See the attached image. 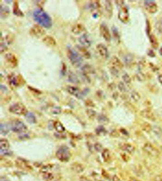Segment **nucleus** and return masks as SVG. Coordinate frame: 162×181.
<instances>
[{"mask_svg":"<svg viewBox=\"0 0 162 181\" xmlns=\"http://www.w3.org/2000/svg\"><path fill=\"white\" fill-rule=\"evenodd\" d=\"M33 18L36 22L43 28L49 29L52 25L51 17L41 9L36 10L33 12Z\"/></svg>","mask_w":162,"mask_h":181,"instance_id":"obj_1","label":"nucleus"},{"mask_svg":"<svg viewBox=\"0 0 162 181\" xmlns=\"http://www.w3.org/2000/svg\"><path fill=\"white\" fill-rule=\"evenodd\" d=\"M67 55L71 64L74 67H81L83 63V59L79 53L70 46H68L67 49Z\"/></svg>","mask_w":162,"mask_h":181,"instance_id":"obj_2","label":"nucleus"},{"mask_svg":"<svg viewBox=\"0 0 162 181\" xmlns=\"http://www.w3.org/2000/svg\"><path fill=\"white\" fill-rule=\"evenodd\" d=\"M9 111L18 115H25L28 113L26 107L21 102H17L12 104L10 107Z\"/></svg>","mask_w":162,"mask_h":181,"instance_id":"obj_3","label":"nucleus"},{"mask_svg":"<svg viewBox=\"0 0 162 181\" xmlns=\"http://www.w3.org/2000/svg\"><path fill=\"white\" fill-rule=\"evenodd\" d=\"M56 156L61 161H68L70 157V153L69 148L65 146L61 147L57 150Z\"/></svg>","mask_w":162,"mask_h":181,"instance_id":"obj_4","label":"nucleus"},{"mask_svg":"<svg viewBox=\"0 0 162 181\" xmlns=\"http://www.w3.org/2000/svg\"><path fill=\"white\" fill-rule=\"evenodd\" d=\"M11 128L12 131L16 133L24 132L27 130V127L21 121L14 120L11 124Z\"/></svg>","mask_w":162,"mask_h":181,"instance_id":"obj_5","label":"nucleus"},{"mask_svg":"<svg viewBox=\"0 0 162 181\" xmlns=\"http://www.w3.org/2000/svg\"><path fill=\"white\" fill-rule=\"evenodd\" d=\"M143 149L146 154L153 157H157L160 155L159 151L150 143L145 144Z\"/></svg>","mask_w":162,"mask_h":181,"instance_id":"obj_6","label":"nucleus"},{"mask_svg":"<svg viewBox=\"0 0 162 181\" xmlns=\"http://www.w3.org/2000/svg\"><path fill=\"white\" fill-rule=\"evenodd\" d=\"M30 35L33 36L34 37L37 38L41 37L45 35L46 34V31L44 29L43 27L41 26V25L38 24H35L33 25L30 30Z\"/></svg>","mask_w":162,"mask_h":181,"instance_id":"obj_7","label":"nucleus"},{"mask_svg":"<svg viewBox=\"0 0 162 181\" xmlns=\"http://www.w3.org/2000/svg\"><path fill=\"white\" fill-rule=\"evenodd\" d=\"M81 73L83 78L87 81L90 82L91 80L90 75H95V70L89 64H85L81 68Z\"/></svg>","mask_w":162,"mask_h":181,"instance_id":"obj_8","label":"nucleus"},{"mask_svg":"<svg viewBox=\"0 0 162 181\" xmlns=\"http://www.w3.org/2000/svg\"><path fill=\"white\" fill-rule=\"evenodd\" d=\"M4 60L6 64L11 68H14L17 65V58L15 55L12 53H7L4 56Z\"/></svg>","mask_w":162,"mask_h":181,"instance_id":"obj_9","label":"nucleus"},{"mask_svg":"<svg viewBox=\"0 0 162 181\" xmlns=\"http://www.w3.org/2000/svg\"><path fill=\"white\" fill-rule=\"evenodd\" d=\"M118 17L123 23H127L129 21V15L128 10L126 7H123L119 11Z\"/></svg>","mask_w":162,"mask_h":181,"instance_id":"obj_10","label":"nucleus"},{"mask_svg":"<svg viewBox=\"0 0 162 181\" xmlns=\"http://www.w3.org/2000/svg\"><path fill=\"white\" fill-rule=\"evenodd\" d=\"M99 30H100V34L103 38H104L107 41H110L111 37L110 33V30L108 26L104 23H102L100 25Z\"/></svg>","mask_w":162,"mask_h":181,"instance_id":"obj_11","label":"nucleus"},{"mask_svg":"<svg viewBox=\"0 0 162 181\" xmlns=\"http://www.w3.org/2000/svg\"><path fill=\"white\" fill-rule=\"evenodd\" d=\"M144 6L145 9L150 13H154L157 11L158 6L153 1H145Z\"/></svg>","mask_w":162,"mask_h":181,"instance_id":"obj_12","label":"nucleus"},{"mask_svg":"<svg viewBox=\"0 0 162 181\" xmlns=\"http://www.w3.org/2000/svg\"><path fill=\"white\" fill-rule=\"evenodd\" d=\"M96 50L102 58L107 59L108 58V51L107 47L103 43L98 44L96 46Z\"/></svg>","mask_w":162,"mask_h":181,"instance_id":"obj_13","label":"nucleus"},{"mask_svg":"<svg viewBox=\"0 0 162 181\" xmlns=\"http://www.w3.org/2000/svg\"><path fill=\"white\" fill-rule=\"evenodd\" d=\"M79 41L83 47L88 48L91 45V40L89 36L86 33L83 34L79 38Z\"/></svg>","mask_w":162,"mask_h":181,"instance_id":"obj_14","label":"nucleus"},{"mask_svg":"<svg viewBox=\"0 0 162 181\" xmlns=\"http://www.w3.org/2000/svg\"><path fill=\"white\" fill-rule=\"evenodd\" d=\"M67 90L70 95H73L79 99L82 98L83 93L77 87L69 85L67 87Z\"/></svg>","mask_w":162,"mask_h":181,"instance_id":"obj_15","label":"nucleus"},{"mask_svg":"<svg viewBox=\"0 0 162 181\" xmlns=\"http://www.w3.org/2000/svg\"><path fill=\"white\" fill-rule=\"evenodd\" d=\"M140 115L142 117L150 121H156V117L153 112L150 109H145L140 112Z\"/></svg>","mask_w":162,"mask_h":181,"instance_id":"obj_16","label":"nucleus"},{"mask_svg":"<svg viewBox=\"0 0 162 181\" xmlns=\"http://www.w3.org/2000/svg\"><path fill=\"white\" fill-rule=\"evenodd\" d=\"M119 147L123 150L128 153L132 154L135 151V147L133 145L128 143H120L119 144Z\"/></svg>","mask_w":162,"mask_h":181,"instance_id":"obj_17","label":"nucleus"},{"mask_svg":"<svg viewBox=\"0 0 162 181\" xmlns=\"http://www.w3.org/2000/svg\"><path fill=\"white\" fill-rule=\"evenodd\" d=\"M108 64H109L110 66L116 67V68H117L118 69H121L124 67L121 61L119 60V58H117L116 56H113L111 58Z\"/></svg>","mask_w":162,"mask_h":181,"instance_id":"obj_18","label":"nucleus"},{"mask_svg":"<svg viewBox=\"0 0 162 181\" xmlns=\"http://www.w3.org/2000/svg\"><path fill=\"white\" fill-rule=\"evenodd\" d=\"M19 79H20L19 77L13 73H11L8 75V82L11 86L14 87L17 86L19 84Z\"/></svg>","mask_w":162,"mask_h":181,"instance_id":"obj_19","label":"nucleus"},{"mask_svg":"<svg viewBox=\"0 0 162 181\" xmlns=\"http://www.w3.org/2000/svg\"><path fill=\"white\" fill-rule=\"evenodd\" d=\"M42 42L46 46L49 47H54L56 45L55 39L51 36H46L42 39Z\"/></svg>","mask_w":162,"mask_h":181,"instance_id":"obj_20","label":"nucleus"},{"mask_svg":"<svg viewBox=\"0 0 162 181\" xmlns=\"http://www.w3.org/2000/svg\"><path fill=\"white\" fill-rule=\"evenodd\" d=\"M16 164L18 167L24 170H30L31 167L28 164L27 162L22 159L19 158L16 161Z\"/></svg>","mask_w":162,"mask_h":181,"instance_id":"obj_21","label":"nucleus"},{"mask_svg":"<svg viewBox=\"0 0 162 181\" xmlns=\"http://www.w3.org/2000/svg\"><path fill=\"white\" fill-rule=\"evenodd\" d=\"M84 30L85 27L84 25L82 24L77 23L72 27L71 31L74 34H79L84 32Z\"/></svg>","mask_w":162,"mask_h":181,"instance_id":"obj_22","label":"nucleus"},{"mask_svg":"<svg viewBox=\"0 0 162 181\" xmlns=\"http://www.w3.org/2000/svg\"><path fill=\"white\" fill-rule=\"evenodd\" d=\"M77 49L79 50V53L81 56L85 58L86 59H88L90 58V54L85 47H83L82 46H78Z\"/></svg>","mask_w":162,"mask_h":181,"instance_id":"obj_23","label":"nucleus"},{"mask_svg":"<svg viewBox=\"0 0 162 181\" xmlns=\"http://www.w3.org/2000/svg\"><path fill=\"white\" fill-rule=\"evenodd\" d=\"M105 10L107 12V14L110 17L112 16L113 13V6L111 2L110 1H105Z\"/></svg>","mask_w":162,"mask_h":181,"instance_id":"obj_24","label":"nucleus"},{"mask_svg":"<svg viewBox=\"0 0 162 181\" xmlns=\"http://www.w3.org/2000/svg\"><path fill=\"white\" fill-rule=\"evenodd\" d=\"M0 12H1V18H6L9 15V8L8 6H7L5 5L1 4Z\"/></svg>","mask_w":162,"mask_h":181,"instance_id":"obj_25","label":"nucleus"},{"mask_svg":"<svg viewBox=\"0 0 162 181\" xmlns=\"http://www.w3.org/2000/svg\"><path fill=\"white\" fill-rule=\"evenodd\" d=\"M13 12L15 15L18 16H23V13L21 11L19 8L18 3L17 1H14L13 3Z\"/></svg>","mask_w":162,"mask_h":181,"instance_id":"obj_26","label":"nucleus"},{"mask_svg":"<svg viewBox=\"0 0 162 181\" xmlns=\"http://www.w3.org/2000/svg\"><path fill=\"white\" fill-rule=\"evenodd\" d=\"M68 79L69 81L73 84H78L79 83V80L77 76L76 75L74 74V73L70 71L68 75Z\"/></svg>","mask_w":162,"mask_h":181,"instance_id":"obj_27","label":"nucleus"},{"mask_svg":"<svg viewBox=\"0 0 162 181\" xmlns=\"http://www.w3.org/2000/svg\"><path fill=\"white\" fill-rule=\"evenodd\" d=\"M25 119L29 123L34 124L36 122V119L34 114L32 112H29L25 115Z\"/></svg>","mask_w":162,"mask_h":181,"instance_id":"obj_28","label":"nucleus"},{"mask_svg":"<svg viewBox=\"0 0 162 181\" xmlns=\"http://www.w3.org/2000/svg\"><path fill=\"white\" fill-rule=\"evenodd\" d=\"M71 169L73 171L77 173H81L84 170V168L82 165L77 163H74L71 165Z\"/></svg>","mask_w":162,"mask_h":181,"instance_id":"obj_29","label":"nucleus"},{"mask_svg":"<svg viewBox=\"0 0 162 181\" xmlns=\"http://www.w3.org/2000/svg\"><path fill=\"white\" fill-rule=\"evenodd\" d=\"M89 7L91 11H95L99 9L100 7V3L99 1H90Z\"/></svg>","mask_w":162,"mask_h":181,"instance_id":"obj_30","label":"nucleus"},{"mask_svg":"<svg viewBox=\"0 0 162 181\" xmlns=\"http://www.w3.org/2000/svg\"><path fill=\"white\" fill-rule=\"evenodd\" d=\"M54 128L59 133H63L65 130V129L64 127L63 126V125L58 121H56L54 122Z\"/></svg>","mask_w":162,"mask_h":181,"instance_id":"obj_31","label":"nucleus"},{"mask_svg":"<svg viewBox=\"0 0 162 181\" xmlns=\"http://www.w3.org/2000/svg\"><path fill=\"white\" fill-rule=\"evenodd\" d=\"M9 147V143L6 139L1 138L0 140V149H8Z\"/></svg>","mask_w":162,"mask_h":181,"instance_id":"obj_32","label":"nucleus"},{"mask_svg":"<svg viewBox=\"0 0 162 181\" xmlns=\"http://www.w3.org/2000/svg\"><path fill=\"white\" fill-rule=\"evenodd\" d=\"M0 132L3 135H6L9 132V128L6 124L1 123L0 125Z\"/></svg>","mask_w":162,"mask_h":181,"instance_id":"obj_33","label":"nucleus"},{"mask_svg":"<svg viewBox=\"0 0 162 181\" xmlns=\"http://www.w3.org/2000/svg\"><path fill=\"white\" fill-rule=\"evenodd\" d=\"M150 40L152 47L154 48V49H157V48L158 47V43L156 36L153 34L150 35Z\"/></svg>","mask_w":162,"mask_h":181,"instance_id":"obj_34","label":"nucleus"},{"mask_svg":"<svg viewBox=\"0 0 162 181\" xmlns=\"http://www.w3.org/2000/svg\"><path fill=\"white\" fill-rule=\"evenodd\" d=\"M102 156L105 162L108 161L110 157V151L108 149L103 150L102 152Z\"/></svg>","mask_w":162,"mask_h":181,"instance_id":"obj_35","label":"nucleus"},{"mask_svg":"<svg viewBox=\"0 0 162 181\" xmlns=\"http://www.w3.org/2000/svg\"><path fill=\"white\" fill-rule=\"evenodd\" d=\"M142 129L145 132L148 133L150 132L151 130H152V127L149 123L145 122L142 125Z\"/></svg>","mask_w":162,"mask_h":181,"instance_id":"obj_36","label":"nucleus"},{"mask_svg":"<svg viewBox=\"0 0 162 181\" xmlns=\"http://www.w3.org/2000/svg\"><path fill=\"white\" fill-rule=\"evenodd\" d=\"M152 130L157 136L159 137L162 136V130L159 126H153L152 127Z\"/></svg>","mask_w":162,"mask_h":181,"instance_id":"obj_37","label":"nucleus"},{"mask_svg":"<svg viewBox=\"0 0 162 181\" xmlns=\"http://www.w3.org/2000/svg\"><path fill=\"white\" fill-rule=\"evenodd\" d=\"M43 178L47 181H52L54 178V176L52 173L49 172L43 173Z\"/></svg>","mask_w":162,"mask_h":181,"instance_id":"obj_38","label":"nucleus"},{"mask_svg":"<svg viewBox=\"0 0 162 181\" xmlns=\"http://www.w3.org/2000/svg\"><path fill=\"white\" fill-rule=\"evenodd\" d=\"M131 97L134 101H138L140 99V95L138 92L133 90L131 93Z\"/></svg>","mask_w":162,"mask_h":181,"instance_id":"obj_39","label":"nucleus"},{"mask_svg":"<svg viewBox=\"0 0 162 181\" xmlns=\"http://www.w3.org/2000/svg\"><path fill=\"white\" fill-rule=\"evenodd\" d=\"M134 57L131 54H128L124 58V60L126 64H130L133 60Z\"/></svg>","mask_w":162,"mask_h":181,"instance_id":"obj_40","label":"nucleus"},{"mask_svg":"<svg viewBox=\"0 0 162 181\" xmlns=\"http://www.w3.org/2000/svg\"><path fill=\"white\" fill-rule=\"evenodd\" d=\"M156 29L160 33H162V18L157 21L155 25Z\"/></svg>","mask_w":162,"mask_h":181,"instance_id":"obj_41","label":"nucleus"},{"mask_svg":"<svg viewBox=\"0 0 162 181\" xmlns=\"http://www.w3.org/2000/svg\"><path fill=\"white\" fill-rule=\"evenodd\" d=\"M109 69H110V72L113 76H116V77L118 76L119 74V71L117 68L110 66Z\"/></svg>","mask_w":162,"mask_h":181,"instance_id":"obj_42","label":"nucleus"},{"mask_svg":"<svg viewBox=\"0 0 162 181\" xmlns=\"http://www.w3.org/2000/svg\"><path fill=\"white\" fill-rule=\"evenodd\" d=\"M96 132L97 134L99 135H101L105 134L106 131H105V128L103 126H99L97 128L96 130Z\"/></svg>","mask_w":162,"mask_h":181,"instance_id":"obj_43","label":"nucleus"},{"mask_svg":"<svg viewBox=\"0 0 162 181\" xmlns=\"http://www.w3.org/2000/svg\"><path fill=\"white\" fill-rule=\"evenodd\" d=\"M0 153L1 155L6 156H12V152L10 150H9V149H0Z\"/></svg>","mask_w":162,"mask_h":181,"instance_id":"obj_44","label":"nucleus"},{"mask_svg":"<svg viewBox=\"0 0 162 181\" xmlns=\"http://www.w3.org/2000/svg\"><path fill=\"white\" fill-rule=\"evenodd\" d=\"M98 120L101 123H107L108 122V119L104 115H100L98 117Z\"/></svg>","mask_w":162,"mask_h":181,"instance_id":"obj_45","label":"nucleus"},{"mask_svg":"<svg viewBox=\"0 0 162 181\" xmlns=\"http://www.w3.org/2000/svg\"><path fill=\"white\" fill-rule=\"evenodd\" d=\"M112 31L114 36L115 38H117V39H119L120 36L119 34V31L117 30V28H116L115 26H113V27H112Z\"/></svg>","mask_w":162,"mask_h":181,"instance_id":"obj_46","label":"nucleus"},{"mask_svg":"<svg viewBox=\"0 0 162 181\" xmlns=\"http://www.w3.org/2000/svg\"><path fill=\"white\" fill-rule=\"evenodd\" d=\"M52 167L50 165H45L42 167L41 169V172L42 174L45 173H47V172H50L52 170Z\"/></svg>","mask_w":162,"mask_h":181,"instance_id":"obj_47","label":"nucleus"},{"mask_svg":"<svg viewBox=\"0 0 162 181\" xmlns=\"http://www.w3.org/2000/svg\"><path fill=\"white\" fill-rule=\"evenodd\" d=\"M86 112H87V115L91 118H94L96 115V112L95 110H93L92 109H88L86 110Z\"/></svg>","mask_w":162,"mask_h":181,"instance_id":"obj_48","label":"nucleus"},{"mask_svg":"<svg viewBox=\"0 0 162 181\" xmlns=\"http://www.w3.org/2000/svg\"><path fill=\"white\" fill-rule=\"evenodd\" d=\"M122 79L124 82L127 83V84H129L131 82V78L130 76H129L128 74H124L122 76Z\"/></svg>","mask_w":162,"mask_h":181,"instance_id":"obj_49","label":"nucleus"},{"mask_svg":"<svg viewBox=\"0 0 162 181\" xmlns=\"http://www.w3.org/2000/svg\"><path fill=\"white\" fill-rule=\"evenodd\" d=\"M118 88L121 92H125L127 91L126 87L122 82H120L118 84Z\"/></svg>","mask_w":162,"mask_h":181,"instance_id":"obj_50","label":"nucleus"},{"mask_svg":"<svg viewBox=\"0 0 162 181\" xmlns=\"http://www.w3.org/2000/svg\"><path fill=\"white\" fill-rule=\"evenodd\" d=\"M52 112L53 114H59L61 113V108L59 107H53L52 109Z\"/></svg>","mask_w":162,"mask_h":181,"instance_id":"obj_51","label":"nucleus"},{"mask_svg":"<svg viewBox=\"0 0 162 181\" xmlns=\"http://www.w3.org/2000/svg\"><path fill=\"white\" fill-rule=\"evenodd\" d=\"M94 148L97 152H100L103 149V147L100 143H96L94 145Z\"/></svg>","mask_w":162,"mask_h":181,"instance_id":"obj_52","label":"nucleus"},{"mask_svg":"<svg viewBox=\"0 0 162 181\" xmlns=\"http://www.w3.org/2000/svg\"><path fill=\"white\" fill-rule=\"evenodd\" d=\"M136 76H137V79L140 81H144L145 78V75L141 72L138 73L136 75Z\"/></svg>","mask_w":162,"mask_h":181,"instance_id":"obj_53","label":"nucleus"},{"mask_svg":"<svg viewBox=\"0 0 162 181\" xmlns=\"http://www.w3.org/2000/svg\"><path fill=\"white\" fill-rule=\"evenodd\" d=\"M148 56L151 57V58H154L156 56V54L154 53V52L153 51V50H151V49H149L148 51Z\"/></svg>","mask_w":162,"mask_h":181,"instance_id":"obj_54","label":"nucleus"},{"mask_svg":"<svg viewBox=\"0 0 162 181\" xmlns=\"http://www.w3.org/2000/svg\"><path fill=\"white\" fill-rule=\"evenodd\" d=\"M154 181H162V177L160 175L156 176L154 178Z\"/></svg>","mask_w":162,"mask_h":181,"instance_id":"obj_55","label":"nucleus"},{"mask_svg":"<svg viewBox=\"0 0 162 181\" xmlns=\"http://www.w3.org/2000/svg\"><path fill=\"white\" fill-rule=\"evenodd\" d=\"M115 2H116V3H117V4L119 6H122L124 3V1H116Z\"/></svg>","mask_w":162,"mask_h":181,"instance_id":"obj_56","label":"nucleus"},{"mask_svg":"<svg viewBox=\"0 0 162 181\" xmlns=\"http://www.w3.org/2000/svg\"><path fill=\"white\" fill-rule=\"evenodd\" d=\"M112 181H122V180L119 178L117 176H114L112 178Z\"/></svg>","mask_w":162,"mask_h":181,"instance_id":"obj_57","label":"nucleus"},{"mask_svg":"<svg viewBox=\"0 0 162 181\" xmlns=\"http://www.w3.org/2000/svg\"><path fill=\"white\" fill-rule=\"evenodd\" d=\"M80 181H91V180H90L88 178L85 176H81L80 178Z\"/></svg>","mask_w":162,"mask_h":181,"instance_id":"obj_58","label":"nucleus"},{"mask_svg":"<svg viewBox=\"0 0 162 181\" xmlns=\"http://www.w3.org/2000/svg\"><path fill=\"white\" fill-rule=\"evenodd\" d=\"M1 90H2V91L5 92V91H6L7 89V87L5 85H3L1 84Z\"/></svg>","mask_w":162,"mask_h":181,"instance_id":"obj_59","label":"nucleus"},{"mask_svg":"<svg viewBox=\"0 0 162 181\" xmlns=\"http://www.w3.org/2000/svg\"><path fill=\"white\" fill-rule=\"evenodd\" d=\"M158 80L161 84H162V75H160L158 76Z\"/></svg>","mask_w":162,"mask_h":181,"instance_id":"obj_60","label":"nucleus"},{"mask_svg":"<svg viewBox=\"0 0 162 181\" xmlns=\"http://www.w3.org/2000/svg\"><path fill=\"white\" fill-rule=\"evenodd\" d=\"M128 181H140V180H138L137 179L134 178V177H130Z\"/></svg>","mask_w":162,"mask_h":181,"instance_id":"obj_61","label":"nucleus"},{"mask_svg":"<svg viewBox=\"0 0 162 181\" xmlns=\"http://www.w3.org/2000/svg\"><path fill=\"white\" fill-rule=\"evenodd\" d=\"M0 181H9V180L4 177H1V179H0Z\"/></svg>","mask_w":162,"mask_h":181,"instance_id":"obj_62","label":"nucleus"},{"mask_svg":"<svg viewBox=\"0 0 162 181\" xmlns=\"http://www.w3.org/2000/svg\"><path fill=\"white\" fill-rule=\"evenodd\" d=\"M159 53L161 56H162V47H161V49H160Z\"/></svg>","mask_w":162,"mask_h":181,"instance_id":"obj_63","label":"nucleus"},{"mask_svg":"<svg viewBox=\"0 0 162 181\" xmlns=\"http://www.w3.org/2000/svg\"></svg>","mask_w":162,"mask_h":181,"instance_id":"obj_64","label":"nucleus"}]
</instances>
